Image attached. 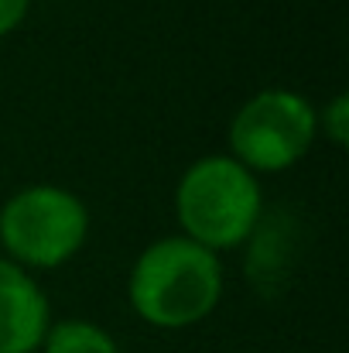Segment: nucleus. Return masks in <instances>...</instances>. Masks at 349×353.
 Masks as SVG:
<instances>
[{
    "instance_id": "nucleus-5",
    "label": "nucleus",
    "mask_w": 349,
    "mask_h": 353,
    "mask_svg": "<svg viewBox=\"0 0 349 353\" xmlns=\"http://www.w3.org/2000/svg\"><path fill=\"white\" fill-rule=\"evenodd\" d=\"M52 326L48 295L14 261L0 257V353H34Z\"/></svg>"
},
{
    "instance_id": "nucleus-2",
    "label": "nucleus",
    "mask_w": 349,
    "mask_h": 353,
    "mask_svg": "<svg viewBox=\"0 0 349 353\" xmlns=\"http://www.w3.org/2000/svg\"><path fill=\"white\" fill-rule=\"evenodd\" d=\"M175 216L182 236L213 254L240 247L264 216L260 182L230 154H206L178 179Z\"/></svg>"
},
{
    "instance_id": "nucleus-3",
    "label": "nucleus",
    "mask_w": 349,
    "mask_h": 353,
    "mask_svg": "<svg viewBox=\"0 0 349 353\" xmlns=\"http://www.w3.org/2000/svg\"><path fill=\"white\" fill-rule=\"evenodd\" d=\"M89 234L83 199L62 185H28L0 210V243L7 261L28 268H62Z\"/></svg>"
},
{
    "instance_id": "nucleus-1",
    "label": "nucleus",
    "mask_w": 349,
    "mask_h": 353,
    "mask_svg": "<svg viewBox=\"0 0 349 353\" xmlns=\"http://www.w3.org/2000/svg\"><path fill=\"white\" fill-rule=\"evenodd\" d=\"M130 309L158 330H185L213 316L223 299V264L189 236H161L144 247L127 281Z\"/></svg>"
},
{
    "instance_id": "nucleus-6",
    "label": "nucleus",
    "mask_w": 349,
    "mask_h": 353,
    "mask_svg": "<svg viewBox=\"0 0 349 353\" xmlns=\"http://www.w3.org/2000/svg\"><path fill=\"white\" fill-rule=\"evenodd\" d=\"M41 353H120L114 336L89 319H65L48 326Z\"/></svg>"
},
{
    "instance_id": "nucleus-4",
    "label": "nucleus",
    "mask_w": 349,
    "mask_h": 353,
    "mask_svg": "<svg viewBox=\"0 0 349 353\" xmlns=\"http://www.w3.org/2000/svg\"><path fill=\"white\" fill-rule=\"evenodd\" d=\"M319 137L315 107L295 90H260L230 123V158L246 172H284L308 154Z\"/></svg>"
},
{
    "instance_id": "nucleus-8",
    "label": "nucleus",
    "mask_w": 349,
    "mask_h": 353,
    "mask_svg": "<svg viewBox=\"0 0 349 353\" xmlns=\"http://www.w3.org/2000/svg\"><path fill=\"white\" fill-rule=\"evenodd\" d=\"M31 0H0V38H7L24 17H28Z\"/></svg>"
},
{
    "instance_id": "nucleus-7",
    "label": "nucleus",
    "mask_w": 349,
    "mask_h": 353,
    "mask_svg": "<svg viewBox=\"0 0 349 353\" xmlns=\"http://www.w3.org/2000/svg\"><path fill=\"white\" fill-rule=\"evenodd\" d=\"M319 130L326 134V141L329 144H336V148H343L349 137V97L346 93H339V97H332V103L322 110V117H319Z\"/></svg>"
}]
</instances>
